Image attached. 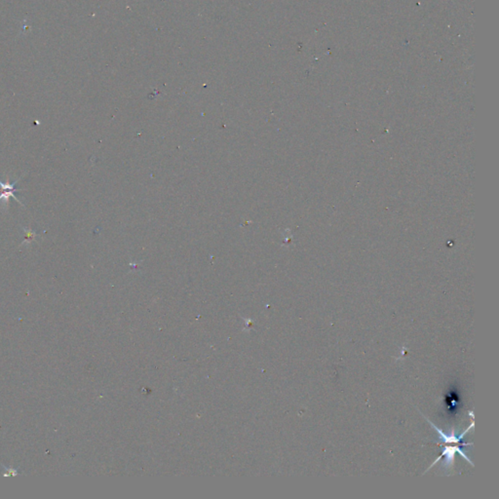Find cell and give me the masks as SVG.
<instances>
[{"instance_id":"obj_1","label":"cell","mask_w":499,"mask_h":499,"mask_svg":"<svg viewBox=\"0 0 499 499\" xmlns=\"http://www.w3.org/2000/svg\"><path fill=\"white\" fill-rule=\"evenodd\" d=\"M456 452H458V454H460L461 456H462V458H465V460L468 461V462H469L472 466H474V463H473V462L471 461V460H470V458L466 456V454H465V452L461 450V448L458 446H446V444H444V448H442V456H439L436 460L434 461V462L432 463V465H431V466H430V467H429V468L425 471V473H426V472H428V471H429V470H430V469H431V468H432L435 464H437V462H439L442 458H444V460H446V462H444V465H446V466H448V468H450V467L454 465V454H456Z\"/></svg>"},{"instance_id":"obj_2","label":"cell","mask_w":499,"mask_h":499,"mask_svg":"<svg viewBox=\"0 0 499 499\" xmlns=\"http://www.w3.org/2000/svg\"><path fill=\"white\" fill-rule=\"evenodd\" d=\"M423 418H424L428 422V423H429V424H430V425H431V426L435 429V431H436V432L439 434V436H440L439 438H440V440H441L442 442V444H460L461 442V439H462V438H463V437H464V436H465V435H466L469 431H471V430H472V428H473V427H474V425H475L474 418H473L471 425H470V426H469V427H468V428H467L464 432H462V433H461V435H460V436H456V435L454 434V431H450V434H446V433H444V432L442 431L441 429H440V428H438L435 424H433L432 422H430L429 420H427L424 416H423Z\"/></svg>"},{"instance_id":"obj_3","label":"cell","mask_w":499,"mask_h":499,"mask_svg":"<svg viewBox=\"0 0 499 499\" xmlns=\"http://www.w3.org/2000/svg\"><path fill=\"white\" fill-rule=\"evenodd\" d=\"M19 180H16L13 184L9 182V178H7L6 182H2L0 180V188H2V193L0 194V201H4L5 203H8L9 202V198L13 197L17 202H19L20 205L24 206V204L20 201L19 199L17 198V196L15 195V192H19L18 190H16V184Z\"/></svg>"}]
</instances>
